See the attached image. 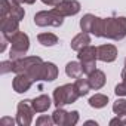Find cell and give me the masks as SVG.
<instances>
[{"instance_id": "obj_9", "label": "cell", "mask_w": 126, "mask_h": 126, "mask_svg": "<svg viewBox=\"0 0 126 126\" xmlns=\"http://www.w3.org/2000/svg\"><path fill=\"white\" fill-rule=\"evenodd\" d=\"M42 62V58L39 56H22L16 61H14V73L19 74V73H27L33 65Z\"/></svg>"}, {"instance_id": "obj_4", "label": "cell", "mask_w": 126, "mask_h": 126, "mask_svg": "<svg viewBox=\"0 0 126 126\" xmlns=\"http://www.w3.org/2000/svg\"><path fill=\"white\" fill-rule=\"evenodd\" d=\"M64 18L56 9L50 11H40L34 15V24L39 27H61Z\"/></svg>"}, {"instance_id": "obj_11", "label": "cell", "mask_w": 126, "mask_h": 126, "mask_svg": "<svg viewBox=\"0 0 126 126\" xmlns=\"http://www.w3.org/2000/svg\"><path fill=\"white\" fill-rule=\"evenodd\" d=\"M96 55L102 62H113L117 58V47L114 45H101L96 47Z\"/></svg>"}, {"instance_id": "obj_8", "label": "cell", "mask_w": 126, "mask_h": 126, "mask_svg": "<svg viewBox=\"0 0 126 126\" xmlns=\"http://www.w3.org/2000/svg\"><path fill=\"white\" fill-rule=\"evenodd\" d=\"M53 9H56L62 16H73L80 12V3L77 0H61Z\"/></svg>"}, {"instance_id": "obj_10", "label": "cell", "mask_w": 126, "mask_h": 126, "mask_svg": "<svg viewBox=\"0 0 126 126\" xmlns=\"http://www.w3.org/2000/svg\"><path fill=\"white\" fill-rule=\"evenodd\" d=\"M33 79L27 74V73H19L15 76L14 82H12V86H14V91L16 94H24V92H28V89L33 86Z\"/></svg>"}, {"instance_id": "obj_7", "label": "cell", "mask_w": 126, "mask_h": 126, "mask_svg": "<svg viewBox=\"0 0 126 126\" xmlns=\"http://www.w3.org/2000/svg\"><path fill=\"white\" fill-rule=\"evenodd\" d=\"M34 113H36V110L33 108V104L30 99L19 101L18 107H16V123L19 126H30L33 122Z\"/></svg>"}, {"instance_id": "obj_18", "label": "cell", "mask_w": 126, "mask_h": 126, "mask_svg": "<svg viewBox=\"0 0 126 126\" xmlns=\"http://www.w3.org/2000/svg\"><path fill=\"white\" fill-rule=\"evenodd\" d=\"M37 40L43 46H53V45L58 43V37L55 34H52V33H40L37 36Z\"/></svg>"}, {"instance_id": "obj_13", "label": "cell", "mask_w": 126, "mask_h": 126, "mask_svg": "<svg viewBox=\"0 0 126 126\" xmlns=\"http://www.w3.org/2000/svg\"><path fill=\"white\" fill-rule=\"evenodd\" d=\"M89 43H91V36H89V33L82 31V33H79L77 36H74V37H73V40H71L70 46H71V49H73V50L79 52V50H82L83 47L89 46Z\"/></svg>"}, {"instance_id": "obj_1", "label": "cell", "mask_w": 126, "mask_h": 126, "mask_svg": "<svg viewBox=\"0 0 126 126\" xmlns=\"http://www.w3.org/2000/svg\"><path fill=\"white\" fill-rule=\"evenodd\" d=\"M80 28L82 31L94 34L95 37L122 40L126 37V18L125 16L98 18L92 14H86L80 19Z\"/></svg>"}, {"instance_id": "obj_24", "label": "cell", "mask_w": 126, "mask_h": 126, "mask_svg": "<svg viewBox=\"0 0 126 126\" xmlns=\"http://www.w3.org/2000/svg\"><path fill=\"white\" fill-rule=\"evenodd\" d=\"M77 122H79V111H71L67 114L64 126H74V125H77Z\"/></svg>"}, {"instance_id": "obj_6", "label": "cell", "mask_w": 126, "mask_h": 126, "mask_svg": "<svg viewBox=\"0 0 126 126\" xmlns=\"http://www.w3.org/2000/svg\"><path fill=\"white\" fill-rule=\"evenodd\" d=\"M25 12L21 8V5L15 0H0V19L3 18H15L21 21L24 18Z\"/></svg>"}, {"instance_id": "obj_22", "label": "cell", "mask_w": 126, "mask_h": 126, "mask_svg": "<svg viewBox=\"0 0 126 126\" xmlns=\"http://www.w3.org/2000/svg\"><path fill=\"white\" fill-rule=\"evenodd\" d=\"M114 92L119 96H126V58H125V67L122 70V83H119L114 88Z\"/></svg>"}, {"instance_id": "obj_28", "label": "cell", "mask_w": 126, "mask_h": 126, "mask_svg": "<svg viewBox=\"0 0 126 126\" xmlns=\"http://www.w3.org/2000/svg\"><path fill=\"white\" fill-rule=\"evenodd\" d=\"M110 125L113 126V125H119V126H123V122L120 120V117L117 116L116 119H113V120H110Z\"/></svg>"}, {"instance_id": "obj_15", "label": "cell", "mask_w": 126, "mask_h": 126, "mask_svg": "<svg viewBox=\"0 0 126 126\" xmlns=\"http://www.w3.org/2000/svg\"><path fill=\"white\" fill-rule=\"evenodd\" d=\"M58 77V68L52 62H43L42 64V80L53 82Z\"/></svg>"}, {"instance_id": "obj_25", "label": "cell", "mask_w": 126, "mask_h": 126, "mask_svg": "<svg viewBox=\"0 0 126 126\" xmlns=\"http://www.w3.org/2000/svg\"><path fill=\"white\" fill-rule=\"evenodd\" d=\"M0 70H2V74H6V73H11L14 71V61H3L0 64Z\"/></svg>"}, {"instance_id": "obj_3", "label": "cell", "mask_w": 126, "mask_h": 126, "mask_svg": "<svg viewBox=\"0 0 126 126\" xmlns=\"http://www.w3.org/2000/svg\"><path fill=\"white\" fill-rule=\"evenodd\" d=\"M9 43H11V52H9V58L12 61H16L19 58H22L28 49H30V39L25 33L22 31H16L15 34H12L9 39Z\"/></svg>"}, {"instance_id": "obj_2", "label": "cell", "mask_w": 126, "mask_h": 126, "mask_svg": "<svg viewBox=\"0 0 126 126\" xmlns=\"http://www.w3.org/2000/svg\"><path fill=\"white\" fill-rule=\"evenodd\" d=\"M80 96L77 88L74 83H67L55 88L53 91V104L55 107H64L68 104H73L77 101V98Z\"/></svg>"}, {"instance_id": "obj_12", "label": "cell", "mask_w": 126, "mask_h": 126, "mask_svg": "<svg viewBox=\"0 0 126 126\" xmlns=\"http://www.w3.org/2000/svg\"><path fill=\"white\" fill-rule=\"evenodd\" d=\"M0 31H2V36L9 39L12 34L19 31V21L15 19V18H3V19H0Z\"/></svg>"}, {"instance_id": "obj_17", "label": "cell", "mask_w": 126, "mask_h": 126, "mask_svg": "<svg viewBox=\"0 0 126 126\" xmlns=\"http://www.w3.org/2000/svg\"><path fill=\"white\" fill-rule=\"evenodd\" d=\"M65 73L68 77L71 79H77L83 74V70H82V64L77 61H70L68 64L65 65Z\"/></svg>"}, {"instance_id": "obj_19", "label": "cell", "mask_w": 126, "mask_h": 126, "mask_svg": "<svg viewBox=\"0 0 126 126\" xmlns=\"http://www.w3.org/2000/svg\"><path fill=\"white\" fill-rule=\"evenodd\" d=\"M74 85H76V88H77V91H79L80 96H85V95H88V94H89V91L92 89V88H91V85H89V80H88V79H83L82 76L76 79Z\"/></svg>"}, {"instance_id": "obj_30", "label": "cell", "mask_w": 126, "mask_h": 126, "mask_svg": "<svg viewBox=\"0 0 126 126\" xmlns=\"http://www.w3.org/2000/svg\"><path fill=\"white\" fill-rule=\"evenodd\" d=\"M2 123H11V125H14L15 120L14 119H9V117H5V119H2Z\"/></svg>"}, {"instance_id": "obj_14", "label": "cell", "mask_w": 126, "mask_h": 126, "mask_svg": "<svg viewBox=\"0 0 126 126\" xmlns=\"http://www.w3.org/2000/svg\"><path fill=\"white\" fill-rule=\"evenodd\" d=\"M88 80H89V85H91L92 89L99 91V89L105 85V74H104V71L95 68L92 73L88 74Z\"/></svg>"}, {"instance_id": "obj_26", "label": "cell", "mask_w": 126, "mask_h": 126, "mask_svg": "<svg viewBox=\"0 0 126 126\" xmlns=\"http://www.w3.org/2000/svg\"><path fill=\"white\" fill-rule=\"evenodd\" d=\"M52 123H53V119L49 117V116H40V117L36 120V125H37V126H43V125H45V126H50Z\"/></svg>"}, {"instance_id": "obj_21", "label": "cell", "mask_w": 126, "mask_h": 126, "mask_svg": "<svg viewBox=\"0 0 126 126\" xmlns=\"http://www.w3.org/2000/svg\"><path fill=\"white\" fill-rule=\"evenodd\" d=\"M67 111L62 108V107H56V110L52 113V119H53V123L55 125H59V126H64L65 125V119H67Z\"/></svg>"}, {"instance_id": "obj_20", "label": "cell", "mask_w": 126, "mask_h": 126, "mask_svg": "<svg viewBox=\"0 0 126 126\" xmlns=\"http://www.w3.org/2000/svg\"><path fill=\"white\" fill-rule=\"evenodd\" d=\"M107 102H108V96L102 95V94H95L89 99V105L94 107V108H102V107L107 105Z\"/></svg>"}, {"instance_id": "obj_31", "label": "cell", "mask_w": 126, "mask_h": 126, "mask_svg": "<svg viewBox=\"0 0 126 126\" xmlns=\"http://www.w3.org/2000/svg\"><path fill=\"white\" fill-rule=\"evenodd\" d=\"M86 125H95V126H96L98 123H96L95 120H88V122H86Z\"/></svg>"}, {"instance_id": "obj_27", "label": "cell", "mask_w": 126, "mask_h": 126, "mask_svg": "<svg viewBox=\"0 0 126 126\" xmlns=\"http://www.w3.org/2000/svg\"><path fill=\"white\" fill-rule=\"evenodd\" d=\"M42 2H43L45 5H47V6H56L61 0H42Z\"/></svg>"}, {"instance_id": "obj_29", "label": "cell", "mask_w": 126, "mask_h": 126, "mask_svg": "<svg viewBox=\"0 0 126 126\" xmlns=\"http://www.w3.org/2000/svg\"><path fill=\"white\" fill-rule=\"evenodd\" d=\"M15 2H18L19 5H22V3H24V5H33L36 0H15Z\"/></svg>"}, {"instance_id": "obj_23", "label": "cell", "mask_w": 126, "mask_h": 126, "mask_svg": "<svg viewBox=\"0 0 126 126\" xmlns=\"http://www.w3.org/2000/svg\"><path fill=\"white\" fill-rule=\"evenodd\" d=\"M113 111L114 114H125L126 113V99H117L113 104Z\"/></svg>"}, {"instance_id": "obj_5", "label": "cell", "mask_w": 126, "mask_h": 126, "mask_svg": "<svg viewBox=\"0 0 126 126\" xmlns=\"http://www.w3.org/2000/svg\"><path fill=\"white\" fill-rule=\"evenodd\" d=\"M79 59H80V64H82V70H83V74H89L95 70L96 67V59H98V55H96V47L94 46H86L83 47L82 50H79Z\"/></svg>"}, {"instance_id": "obj_16", "label": "cell", "mask_w": 126, "mask_h": 126, "mask_svg": "<svg viewBox=\"0 0 126 126\" xmlns=\"http://www.w3.org/2000/svg\"><path fill=\"white\" fill-rule=\"evenodd\" d=\"M31 104H33V108L36 110V113H45L49 110L52 101L47 95H40V96L31 99Z\"/></svg>"}]
</instances>
